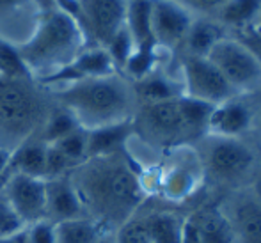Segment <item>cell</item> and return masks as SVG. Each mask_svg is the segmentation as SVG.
Masks as SVG:
<instances>
[{
	"mask_svg": "<svg viewBox=\"0 0 261 243\" xmlns=\"http://www.w3.org/2000/svg\"><path fill=\"white\" fill-rule=\"evenodd\" d=\"M84 213L98 220L109 233L139 213L148 195L142 188L139 169L126 153L87 158L71 169V178Z\"/></svg>",
	"mask_w": 261,
	"mask_h": 243,
	"instance_id": "cell-1",
	"label": "cell"
},
{
	"mask_svg": "<svg viewBox=\"0 0 261 243\" xmlns=\"http://www.w3.org/2000/svg\"><path fill=\"white\" fill-rule=\"evenodd\" d=\"M212 110L187 96L139 105L132 119L134 139L160 156L176 147L194 146L208 133Z\"/></svg>",
	"mask_w": 261,
	"mask_h": 243,
	"instance_id": "cell-2",
	"label": "cell"
},
{
	"mask_svg": "<svg viewBox=\"0 0 261 243\" xmlns=\"http://www.w3.org/2000/svg\"><path fill=\"white\" fill-rule=\"evenodd\" d=\"M55 99L76 117L84 130L126 123L139 109L134 82L123 73L73 82L55 93Z\"/></svg>",
	"mask_w": 261,
	"mask_h": 243,
	"instance_id": "cell-3",
	"label": "cell"
},
{
	"mask_svg": "<svg viewBox=\"0 0 261 243\" xmlns=\"http://www.w3.org/2000/svg\"><path fill=\"white\" fill-rule=\"evenodd\" d=\"M204 172V190L217 199L254 186L261 178V156L247 137L204 133L194 144Z\"/></svg>",
	"mask_w": 261,
	"mask_h": 243,
	"instance_id": "cell-4",
	"label": "cell"
},
{
	"mask_svg": "<svg viewBox=\"0 0 261 243\" xmlns=\"http://www.w3.org/2000/svg\"><path fill=\"white\" fill-rule=\"evenodd\" d=\"M82 29L57 6L43 7L38 29L27 43L16 46L21 61L32 73H50L69 64L86 46ZM46 73V75H50Z\"/></svg>",
	"mask_w": 261,
	"mask_h": 243,
	"instance_id": "cell-5",
	"label": "cell"
},
{
	"mask_svg": "<svg viewBox=\"0 0 261 243\" xmlns=\"http://www.w3.org/2000/svg\"><path fill=\"white\" fill-rule=\"evenodd\" d=\"M50 110L34 78L0 76V149L13 153L36 137Z\"/></svg>",
	"mask_w": 261,
	"mask_h": 243,
	"instance_id": "cell-6",
	"label": "cell"
},
{
	"mask_svg": "<svg viewBox=\"0 0 261 243\" xmlns=\"http://www.w3.org/2000/svg\"><path fill=\"white\" fill-rule=\"evenodd\" d=\"M156 195L164 204L190 208L204 194V172L194 146L176 147L156 164Z\"/></svg>",
	"mask_w": 261,
	"mask_h": 243,
	"instance_id": "cell-7",
	"label": "cell"
},
{
	"mask_svg": "<svg viewBox=\"0 0 261 243\" xmlns=\"http://www.w3.org/2000/svg\"><path fill=\"white\" fill-rule=\"evenodd\" d=\"M176 64L181 78L183 96L210 106H219L240 96L208 57L176 55Z\"/></svg>",
	"mask_w": 261,
	"mask_h": 243,
	"instance_id": "cell-8",
	"label": "cell"
},
{
	"mask_svg": "<svg viewBox=\"0 0 261 243\" xmlns=\"http://www.w3.org/2000/svg\"><path fill=\"white\" fill-rule=\"evenodd\" d=\"M240 96L261 91V64L237 38L224 36L206 55Z\"/></svg>",
	"mask_w": 261,
	"mask_h": 243,
	"instance_id": "cell-9",
	"label": "cell"
},
{
	"mask_svg": "<svg viewBox=\"0 0 261 243\" xmlns=\"http://www.w3.org/2000/svg\"><path fill=\"white\" fill-rule=\"evenodd\" d=\"M217 204L227 220L233 243H261V195L256 186L220 195Z\"/></svg>",
	"mask_w": 261,
	"mask_h": 243,
	"instance_id": "cell-10",
	"label": "cell"
},
{
	"mask_svg": "<svg viewBox=\"0 0 261 243\" xmlns=\"http://www.w3.org/2000/svg\"><path fill=\"white\" fill-rule=\"evenodd\" d=\"M80 6L79 27L91 46H105L126 23L128 0H76Z\"/></svg>",
	"mask_w": 261,
	"mask_h": 243,
	"instance_id": "cell-11",
	"label": "cell"
},
{
	"mask_svg": "<svg viewBox=\"0 0 261 243\" xmlns=\"http://www.w3.org/2000/svg\"><path fill=\"white\" fill-rule=\"evenodd\" d=\"M194 18L176 0H151V36L156 48L176 57Z\"/></svg>",
	"mask_w": 261,
	"mask_h": 243,
	"instance_id": "cell-12",
	"label": "cell"
},
{
	"mask_svg": "<svg viewBox=\"0 0 261 243\" xmlns=\"http://www.w3.org/2000/svg\"><path fill=\"white\" fill-rule=\"evenodd\" d=\"M181 243H233L227 220L206 190L187 209Z\"/></svg>",
	"mask_w": 261,
	"mask_h": 243,
	"instance_id": "cell-13",
	"label": "cell"
},
{
	"mask_svg": "<svg viewBox=\"0 0 261 243\" xmlns=\"http://www.w3.org/2000/svg\"><path fill=\"white\" fill-rule=\"evenodd\" d=\"M2 190L27 227L46 220L45 179L25 174H9Z\"/></svg>",
	"mask_w": 261,
	"mask_h": 243,
	"instance_id": "cell-14",
	"label": "cell"
},
{
	"mask_svg": "<svg viewBox=\"0 0 261 243\" xmlns=\"http://www.w3.org/2000/svg\"><path fill=\"white\" fill-rule=\"evenodd\" d=\"M251 94L237 96L219 106H213L208 121V133L226 137H247L251 126Z\"/></svg>",
	"mask_w": 261,
	"mask_h": 243,
	"instance_id": "cell-15",
	"label": "cell"
},
{
	"mask_svg": "<svg viewBox=\"0 0 261 243\" xmlns=\"http://www.w3.org/2000/svg\"><path fill=\"white\" fill-rule=\"evenodd\" d=\"M134 89L135 94H137L139 105L183 96V86L178 73V64H176L174 71H171V69L164 68V64L160 62L151 73L142 76L141 80H135Z\"/></svg>",
	"mask_w": 261,
	"mask_h": 243,
	"instance_id": "cell-16",
	"label": "cell"
},
{
	"mask_svg": "<svg viewBox=\"0 0 261 243\" xmlns=\"http://www.w3.org/2000/svg\"><path fill=\"white\" fill-rule=\"evenodd\" d=\"M189 208H176V206H155L144 215L146 227H148L151 243H181L183 222Z\"/></svg>",
	"mask_w": 261,
	"mask_h": 243,
	"instance_id": "cell-17",
	"label": "cell"
},
{
	"mask_svg": "<svg viewBox=\"0 0 261 243\" xmlns=\"http://www.w3.org/2000/svg\"><path fill=\"white\" fill-rule=\"evenodd\" d=\"M46 220L52 219L54 224L61 220L76 219L86 215L84 206L76 194L75 186L68 178L46 179Z\"/></svg>",
	"mask_w": 261,
	"mask_h": 243,
	"instance_id": "cell-18",
	"label": "cell"
},
{
	"mask_svg": "<svg viewBox=\"0 0 261 243\" xmlns=\"http://www.w3.org/2000/svg\"><path fill=\"white\" fill-rule=\"evenodd\" d=\"M227 36V31L215 20L210 16H196L189 29L185 41L178 55H196V57H206L210 50Z\"/></svg>",
	"mask_w": 261,
	"mask_h": 243,
	"instance_id": "cell-19",
	"label": "cell"
},
{
	"mask_svg": "<svg viewBox=\"0 0 261 243\" xmlns=\"http://www.w3.org/2000/svg\"><path fill=\"white\" fill-rule=\"evenodd\" d=\"M87 131V158L105 156V154L121 153L126 149L128 141L134 135L132 121L110 126L94 128Z\"/></svg>",
	"mask_w": 261,
	"mask_h": 243,
	"instance_id": "cell-20",
	"label": "cell"
},
{
	"mask_svg": "<svg viewBox=\"0 0 261 243\" xmlns=\"http://www.w3.org/2000/svg\"><path fill=\"white\" fill-rule=\"evenodd\" d=\"M54 233L55 243H96L103 236L112 234L98 220L87 215L55 222Z\"/></svg>",
	"mask_w": 261,
	"mask_h": 243,
	"instance_id": "cell-21",
	"label": "cell"
},
{
	"mask_svg": "<svg viewBox=\"0 0 261 243\" xmlns=\"http://www.w3.org/2000/svg\"><path fill=\"white\" fill-rule=\"evenodd\" d=\"M45 153L46 144H43L36 137L29 139L27 142H23L9 154L7 172L9 174H25L43 179V176H45Z\"/></svg>",
	"mask_w": 261,
	"mask_h": 243,
	"instance_id": "cell-22",
	"label": "cell"
},
{
	"mask_svg": "<svg viewBox=\"0 0 261 243\" xmlns=\"http://www.w3.org/2000/svg\"><path fill=\"white\" fill-rule=\"evenodd\" d=\"M261 13V0H229L220 7L215 20L229 32L256 23Z\"/></svg>",
	"mask_w": 261,
	"mask_h": 243,
	"instance_id": "cell-23",
	"label": "cell"
},
{
	"mask_svg": "<svg viewBox=\"0 0 261 243\" xmlns=\"http://www.w3.org/2000/svg\"><path fill=\"white\" fill-rule=\"evenodd\" d=\"M124 25L134 38L135 48L155 46L151 36V0H128Z\"/></svg>",
	"mask_w": 261,
	"mask_h": 243,
	"instance_id": "cell-24",
	"label": "cell"
},
{
	"mask_svg": "<svg viewBox=\"0 0 261 243\" xmlns=\"http://www.w3.org/2000/svg\"><path fill=\"white\" fill-rule=\"evenodd\" d=\"M79 128H82V126L79 124L76 117L73 116L68 109L59 105L50 110L48 117H46L41 130L38 131L36 139H39L43 144L50 146V144H54V142L61 141V139L66 137V135L73 133V131L79 130Z\"/></svg>",
	"mask_w": 261,
	"mask_h": 243,
	"instance_id": "cell-25",
	"label": "cell"
},
{
	"mask_svg": "<svg viewBox=\"0 0 261 243\" xmlns=\"http://www.w3.org/2000/svg\"><path fill=\"white\" fill-rule=\"evenodd\" d=\"M50 146H55L69 161H71L73 169L76 165L84 164L87 160V131L84 128H79L73 133L62 137L61 141L54 142Z\"/></svg>",
	"mask_w": 261,
	"mask_h": 243,
	"instance_id": "cell-26",
	"label": "cell"
},
{
	"mask_svg": "<svg viewBox=\"0 0 261 243\" xmlns=\"http://www.w3.org/2000/svg\"><path fill=\"white\" fill-rule=\"evenodd\" d=\"M0 76L7 78H34L25 62L21 61L18 48L0 38Z\"/></svg>",
	"mask_w": 261,
	"mask_h": 243,
	"instance_id": "cell-27",
	"label": "cell"
},
{
	"mask_svg": "<svg viewBox=\"0 0 261 243\" xmlns=\"http://www.w3.org/2000/svg\"><path fill=\"white\" fill-rule=\"evenodd\" d=\"M112 238L114 243H151L148 227H146L144 215L141 213V209L132 219H128L124 224H121L112 233Z\"/></svg>",
	"mask_w": 261,
	"mask_h": 243,
	"instance_id": "cell-28",
	"label": "cell"
},
{
	"mask_svg": "<svg viewBox=\"0 0 261 243\" xmlns=\"http://www.w3.org/2000/svg\"><path fill=\"white\" fill-rule=\"evenodd\" d=\"M109 55L112 57L114 64H116L117 71L123 73V68L124 64L128 62V59L132 57V53L135 51V43H134V38L132 34L128 32L126 25L110 39V43L105 46Z\"/></svg>",
	"mask_w": 261,
	"mask_h": 243,
	"instance_id": "cell-29",
	"label": "cell"
},
{
	"mask_svg": "<svg viewBox=\"0 0 261 243\" xmlns=\"http://www.w3.org/2000/svg\"><path fill=\"white\" fill-rule=\"evenodd\" d=\"M25 227L27 226L21 220V217L18 215V211L13 208V204L7 199V195L0 188V238L16 234Z\"/></svg>",
	"mask_w": 261,
	"mask_h": 243,
	"instance_id": "cell-30",
	"label": "cell"
},
{
	"mask_svg": "<svg viewBox=\"0 0 261 243\" xmlns=\"http://www.w3.org/2000/svg\"><path fill=\"white\" fill-rule=\"evenodd\" d=\"M73 165L61 151L55 146H46V153H45V176L43 179H57V178H64V174L68 171H71Z\"/></svg>",
	"mask_w": 261,
	"mask_h": 243,
	"instance_id": "cell-31",
	"label": "cell"
},
{
	"mask_svg": "<svg viewBox=\"0 0 261 243\" xmlns=\"http://www.w3.org/2000/svg\"><path fill=\"white\" fill-rule=\"evenodd\" d=\"M229 34L233 38H237L261 64V25L259 23H252L249 27L240 29V31L229 32Z\"/></svg>",
	"mask_w": 261,
	"mask_h": 243,
	"instance_id": "cell-32",
	"label": "cell"
},
{
	"mask_svg": "<svg viewBox=\"0 0 261 243\" xmlns=\"http://www.w3.org/2000/svg\"><path fill=\"white\" fill-rule=\"evenodd\" d=\"M176 2H179L185 9H189L194 16L215 18V14L220 11V7L229 2V0H176Z\"/></svg>",
	"mask_w": 261,
	"mask_h": 243,
	"instance_id": "cell-33",
	"label": "cell"
},
{
	"mask_svg": "<svg viewBox=\"0 0 261 243\" xmlns=\"http://www.w3.org/2000/svg\"><path fill=\"white\" fill-rule=\"evenodd\" d=\"M251 105H252V116H251V126H249L247 131V139L258 149L261 156V91L256 94H251Z\"/></svg>",
	"mask_w": 261,
	"mask_h": 243,
	"instance_id": "cell-34",
	"label": "cell"
},
{
	"mask_svg": "<svg viewBox=\"0 0 261 243\" xmlns=\"http://www.w3.org/2000/svg\"><path fill=\"white\" fill-rule=\"evenodd\" d=\"M31 243H55V233H54V222L50 220H41L27 227Z\"/></svg>",
	"mask_w": 261,
	"mask_h": 243,
	"instance_id": "cell-35",
	"label": "cell"
},
{
	"mask_svg": "<svg viewBox=\"0 0 261 243\" xmlns=\"http://www.w3.org/2000/svg\"><path fill=\"white\" fill-rule=\"evenodd\" d=\"M0 243H31V236H29V229H21L20 233L11 234V236L0 238Z\"/></svg>",
	"mask_w": 261,
	"mask_h": 243,
	"instance_id": "cell-36",
	"label": "cell"
},
{
	"mask_svg": "<svg viewBox=\"0 0 261 243\" xmlns=\"http://www.w3.org/2000/svg\"><path fill=\"white\" fill-rule=\"evenodd\" d=\"M21 2H23V0H0V11L16 7V6H20Z\"/></svg>",
	"mask_w": 261,
	"mask_h": 243,
	"instance_id": "cell-37",
	"label": "cell"
},
{
	"mask_svg": "<svg viewBox=\"0 0 261 243\" xmlns=\"http://www.w3.org/2000/svg\"><path fill=\"white\" fill-rule=\"evenodd\" d=\"M96 243H114V238H112V234H109V236H103L100 241H96Z\"/></svg>",
	"mask_w": 261,
	"mask_h": 243,
	"instance_id": "cell-38",
	"label": "cell"
},
{
	"mask_svg": "<svg viewBox=\"0 0 261 243\" xmlns=\"http://www.w3.org/2000/svg\"><path fill=\"white\" fill-rule=\"evenodd\" d=\"M254 186H256V190H258V194L261 195V178H259V181H258V183H256V185H254Z\"/></svg>",
	"mask_w": 261,
	"mask_h": 243,
	"instance_id": "cell-39",
	"label": "cell"
},
{
	"mask_svg": "<svg viewBox=\"0 0 261 243\" xmlns=\"http://www.w3.org/2000/svg\"><path fill=\"white\" fill-rule=\"evenodd\" d=\"M256 23H259V25H261V13H259V18H258V21H256Z\"/></svg>",
	"mask_w": 261,
	"mask_h": 243,
	"instance_id": "cell-40",
	"label": "cell"
}]
</instances>
